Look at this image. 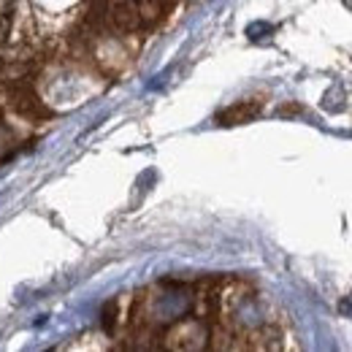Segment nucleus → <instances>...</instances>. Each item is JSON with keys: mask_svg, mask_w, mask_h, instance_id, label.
<instances>
[{"mask_svg": "<svg viewBox=\"0 0 352 352\" xmlns=\"http://www.w3.org/2000/svg\"><path fill=\"white\" fill-rule=\"evenodd\" d=\"M261 111V103H250V100H244V103H239V106H233V109H228L225 114H220V122L222 125H236V122H247L250 117H255Z\"/></svg>", "mask_w": 352, "mask_h": 352, "instance_id": "nucleus-1", "label": "nucleus"}]
</instances>
